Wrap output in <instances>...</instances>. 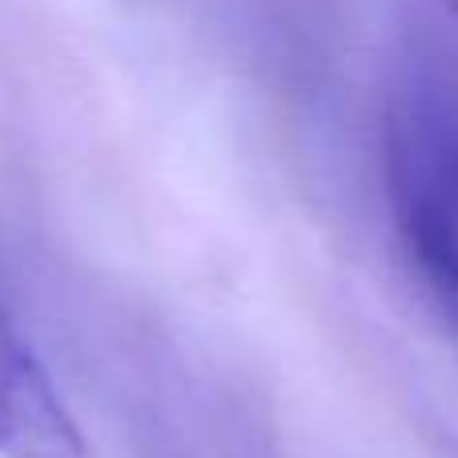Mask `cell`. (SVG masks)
<instances>
[{
    "mask_svg": "<svg viewBox=\"0 0 458 458\" xmlns=\"http://www.w3.org/2000/svg\"><path fill=\"white\" fill-rule=\"evenodd\" d=\"M382 153L406 253L458 322V8L451 0H430L403 29Z\"/></svg>",
    "mask_w": 458,
    "mask_h": 458,
    "instance_id": "1",
    "label": "cell"
},
{
    "mask_svg": "<svg viewBox=\"0 0 458 458\" xmlns=\"http://www.w3.org/2000/svg\"><path fill=\"white\" fill-rule=\"evenodd\" d=\"M0 454L89 458L77 419L4 306H0Z\"/></svg>",
    "mask_w": 458,
    "mask_h": 458,
    "instance_id": "2",
    "label": "cell"
}]
</instances>
